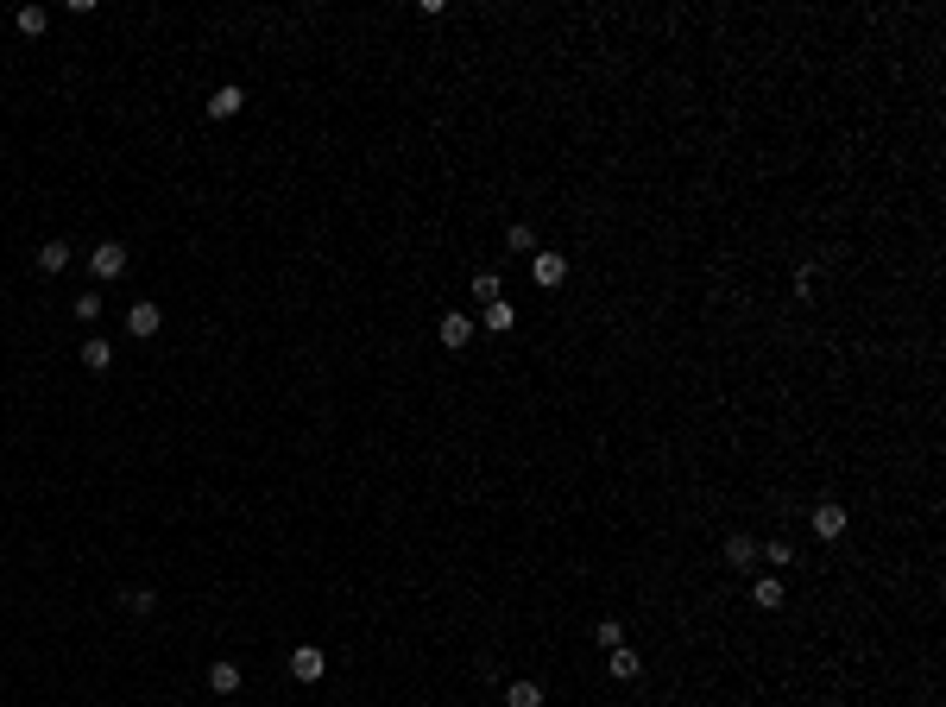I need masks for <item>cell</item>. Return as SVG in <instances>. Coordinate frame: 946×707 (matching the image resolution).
I'll use <instances>...</instances> for the list:
<instances>
[{
	"label": "cell",
	"instance_id": "5bb4252c",
	"mask_svg": "<svg viewBox=\"0 0 946 707\" xmlns=\"http://www.w3.org/2000/svg\"><path fill=\"white\" fill-rule=\"evenodd\" d=\"M492 335H512L518 329V304H486V316H480Z\"/></svg>",
	"mask_w": 946,
	"mask_h": 707
},
{
	"label": "cell",
	"instance_id": "ac0fdd59",
	"mask_svg": "<svg viewBox=\"0 0 946 707\" xmlns=\"http://www.w3.org/2000/svg\"><path fill=\"white\" fill-rule=\"evenodd\" d=\"M757 562H770V569H788V562H795V543H788V537H770V543L757 549Z\"/></svg>",
	"mask_w": 946,
	"mask_h": 707
},
{
	"label": "cell",
	"instance_id": "7a4b0ae2",
	"mask_svg": "<svg viewBox=\"0 0 946 707\" xmlns=\"http://www.w3.org/2000/svg\"><path fill=\"white\" fill-rule=\"evenodd\" d=\"M530 278H537V291H562L568 285V259L562 253H530Z\"/></svg>",
	"mask_w": 946,
	"mask_h": 707
},
{
	"label": "cell",
	"instance_id": "5b68a950",
	"mask_svg": "<svg viewBox=\"0 0 946 707\" xmlns=\"http://www.w3.org/2000/svg\"><path fill=\"white\" fill-rule=\"evenodd\" d=\"M240 108H247V89H240V83H222V89L208 95V120H234Z\"/></svg>",
	"mask_w": 946,
	"mask_h": 707
},
{
	"label": "cell",
	"instance_id": "4fadbf2b",
	"mask_svg": "<svg viewBox=\"0 0 946 707\" xmlns=\"http://www.w3.org/2000/svg\"><path fill=\"white\" fill-rule=\"evenodd\" d=\"M751 606L776 613V606H782V581H776V575H757V581H751Z\"/></svg>",
	"mask_w": 946,
	"mask_h": 707
},
{
	"label": "cell",
	"instance_id": "ffe728a7",
	"mask_svg": "<svg viewBox=\"0 0 946 707\" xmlns=\"http://www.w3.org/2000/svg\"><path fill=\"white\" fill-rule=\"evenodd\" d=\"M13 26H20L26 38H38V32L51 26V13H44V7H20V13H13Z\"/></svg>",
	"mask_w": 946,
	"mask_h": 707
},
{
	"label": "cell",
	"instance_id": "44dd1931",
	"mask_svg": "<svg viewBox=\"0 0 946 707\" xmlns=\"http://www.w3.org/2000/svg\"><path fill=\"white\" fill-rule=\"evenodd\" d=\"M594 638H600V651H619V645H625V625H619V619H600Z\"/></svg>",
	"mask_w": 946,
	"mask_h": 707
},
{
	"label": "cell",
	"instance_id": "30bf717a",
	"mask_svg": "<svg viewBox=\"0 0 946 707\" xmlns=\"http://www.w3.org/2000/svg\"><path fill=\"white\" fill-rule=\"evenodd\" d=\"M725 562H732V569H745V575H751V569H757V543H751L745 531H739V537H725Z\"/></svg>",
	"mask_w": 946,
	"mask_h": 707
},
{
	"label": "cell",
	"instance_id": "7402d4cb",
	"mask_svg": "<svg viewBox=\"0 0 946 707\" xmlns=\"http://www.w3.org/2000/svg\"><path fill=\"white\" fill-rule=\"evenodd\" d=\"M69 310H77V322H101V291H83Z\"/></svg>",
	"mask_w": 946,
	"mask_h": 707
},
{
	"label": "cell",
	"instance_id": "9a60e30c",
	"mask_svg": "<svg viewBox=\"0 0 946 707\" xmlns=\"http://www.w3.org/2000/svg\"><path fill=\"white\" fill-rule=\"evenodd\" d=\"M120 606H126L133 619H152V613H158V594H152V588H126V594H120Z\"/></svg>",
	"mask_w": 946,
	"mask_h": 707
},
{
	"label": "cell",
	"instance_id": "52a82bcc",
	"mask_svg": "<svg viewBox=\"0 0 946 707\" xmlns=\"http://www.w3.org/2000/svg\"><path fill=\"white\" fill-rule=\"evenodd\" d=\"M435 335H442V347H455V354H461V347L473 341V316H461V310H449L442 322H435Z\"/></svg>",
	"mask_w": 946,
	"mask_h": 707
},
{
	"label": "cell",
	"instance_id": "7c38bea8",
	"mask_svg": "<svg viewBox=\"0 0 946 707\" xmlns=\"http://www.w3.org/2000/svg\"><path fill=\"white\" fill-rule=\"evenodd\" d=\"M38 272H44V278L69 272V247H63V240H44V247H38Z\"/></svg>",
	"mask_w": 946,
	"mask_h": 707
},
{
	"label": "cell",
	"instance_id": "e0dca14e",
	"mask_svg": "<svg viewBox=\"0 0 946 707\" xmlns=\"http://www.w3.org/2000/svg\"><path fill=\"white\" fill-rule=\"evenodd\" d=\"M473 304H505V278H498V272H480V278H473Z\"/></svg>",
	"mask_w": 946,
	"mask_h": 707
},
{
	"label": "cell",
	"instance_id": "9c48e42d",
	"mask_svg": "<svg viewBox=\"0 0 946 707\" xmlns=\"http://www.w3.org/2000/svg\"><path fill=\"white\" fill-rule=\"evenodd\" d=\"M83 367H89V373H108V367H114V341H108V335H89V341H83Z\"/></svg>",
	"mask_w": 946,
	"mask_h": 707
},
{
	"label": "cell",
	"instance_id": "2e32d148",
	"mask_svg": "<svg viewBox=\"0 0 946 707\" xmlns=\"http://www.w3.org/2000/svg\"><path fill=\"white\" fill-rule=\"evenodd\" d=\"M208 688H214V695H234V688H240V663H228V657L208 663Z\"/></svg>",
	"mask_w": 946,
	"mask_h": 707
},
{
	"label": "cell",
	"instance_id": "3957f363",
	"mask_svg": "<svg viewBox=\"0 0 946 707\" xmlns=\"http://www.w3.org/2000/svg\"><path fill=\"white\" fill-rule=\"evenodd\" d=\"M158 329H165V310H158L152 297H145V304H133V310H126V335H133V341H152Z\"/></svg>",
	"mask_w": 946,
	"mask_h": 707
},
{
	"label": "cell",
	"instance_id": "8fae6325",
	"mask_svg": "<svg viewBox=\"0 0 946 707\" xmlns=\"http://www.w3.org/2000/svg\"><path fill=\"white\" fill-rule=\"evenodd\" d=\"M505 707H543V682H505Z\"/></svg>",
	"mask_w": 946,
	"mask_h": 707
},
{
	"label": "cell",
	"instance_id": "ba28073f",
	"mask_svg": "<svg viewBox=\"0 0 946 707\" xmlns=\"http://www.w3.org/2000/svg\"><path fill=\"white\" fill-rule=\"evenodd\" d=\"M637 670H643V657H637L631 645H619V651H606V676H612V682H631Z\"/></svg>",
	"mask_w": 946,
	"mask_h": 707
},
{
	"label": "cell",
	"instance_id": "8992f818",
	"mask_svg": "<svg viewBox=\"0 0 946 707\" xmlns=\"http://www.w3.org/2000/svg\"><path fill=\"white\" fill-rule=\"evenodd\" d=\"M322 670H328V657H322L316 645H297V651H290V676H297V682H322Z\"/></svg>",
	"mask_w": 946,
	"mask_h": 707
},
{
	"label": "cell",
	"instance_id": "6da1fadb",
	"mask_svg": "<svg viewBox=\"0 0 946 707\" xmlns=\"http://www.w3.org/2000/svg\"><path fill=\"white\" fill-rule=\"evenodd\" d=\"M89 272H95V285H114V278H126V247L120 240H101L89 253Z\"/></svg>",
	"mask_w": 946,
	"mask_h": 707
},
{
	"label": "cell",
	"instance_id": "603a6c76",
	"mask_svg": "<svg viewBox=\"0 0 946 707\" xmlns=\"http://www.w3.org/2000/svg\"><path fill=\"white\" fill-rule=\"evenodd\" d=\"M814 278H821V265L808 259V265H795V297H808L814 291Z\"/></svg>",
	"mask_w": 946,
	"mask_h": 707
},
{
	"label": "cell",
	"instance_id": "d6986e66",
	"mask_svg": "<svg viewBox=\"0 0 946 707\" xmlns=\"http://www.w3.org/2000/svg\"><path fill=\"white\" fill-rule=\"evenodd\" d=\"M505 247H512V253H537V228H530V222H512V228H505Z\"/></svg>",
	"mask_w": 946,
	"mask_h": 707
},
{
	"label": "cell",
	"instance_id": "277c9868",
	"mask_svg": "<svg viewBox=\"0 0 946 707\" xmlns=\"http://www.w3.org/2000/svg\"><path fill=\"white\" fill-rule=\"evenodd\" d=\"M845 524H852V512H845L839 500H821V506H814V537L833 543V537H845Z\"/></svg>",
	"mask_w": 946,
	"mask_h": 707
}]
</instances>
